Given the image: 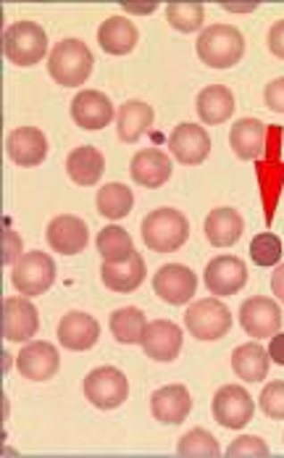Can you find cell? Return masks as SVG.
Masks as SVG:
<instances>
[{
    "label": "cell",
    "mask_w": 284,
    "mask_h": 458,
    "mask_svg": "<svg viewBox=\"0 0 284 458\" xmlns=\"http://www.w3.org/2000/svg\"><path fill=\"white\" fill-rule=\"evenodd\" d=\"M261 411L266 413L269 419H284V382H269L263 387V393L258 395Z\"/></svg>",
    "instance_id": "8d00e7d4"
},
{
    "label": "cell",
    "mask_w": 284,
    "mask_h": 458,
    "mask_svg": "<svg viewBox=\"0 0 284 458\" xmlns=\"http://www.w3.org/2000/svg\"><path fill=\"white\" fill-rule=\"evenodd\" d=\"M129 395V382L116 367H97L85 377V398L100 411L119 409Z\"/></svg>",
    "instance_id": "52a82bcc"
},
{
    "label": "cell",
    "mask_w": 284,
    "mask_h": 458,
    "mask_svg": "<svg viewBox=\"0 0 284 458\" xmlns=\"http://www.w3.org/2000/svg\"><path fill=\"white\" fill-rule=\"evenodd\" d=\"M203 232H205V237H208V242L213 248H230V245H235L237 240L242 237L245 222H242V216H239L237 208L224 206V208H213L205 216Z\"/></svg>",
    "instance_id": "cb8c5ba5"
},
{
    "label": "cell",
    "mask_w": 284,
    "mask_h": 458,
    "mask_svg": "<svg viewBox=\"0 0 284 458\" xmlns=\"http://www.w3.org/2000/svg\"><path fill=\"white\" fill-rule=\"evenodd\" d=\"M169 148L174 153V158L185 166L203 164L211 153V138L200 124H189L182 122L174 127V132L169 135Z\"/></svg>",
    "instance_id": "2e32d148"
},
{
    "label": "cell",
    "mask_w": 284,
    "mask_h": 458,
    "mask_svg": "<svg viewBox=\"0 0 284 458\" xmlns=\"http://www.w3.org/2000/svg\"><path fill=\"white\" fill-rule=\"evenodd\" d=\"M155 111L142 103V100H127L121 103L119 114H116V132L121 142H138L147 135V130L153 127Z\"/></svg>",
    "instance_id": "d4e9b609"
},
{
    "label": "cell",
    "mask_w": 284,
    "mask_h": 458,
    "mask_svg": "<svg viewBox=\"0 0 284 458\" xmlns=\"http://www.w3.org/2000/svg\"><path fill=\"white\" fill-rule=\"evenodd\" d=\"M239 324L245 335L258 337V340H266V337L271 340L282 329V309L271 298L253 295L239 306Z\"/></svg>",
    "instance_id": "9c48e42d"
},
{
    "label": "cell",
    "mask_w": 284,
    "mask_h": 458,
    "mask_svg": "<svg viewBox=\"0 0 284 458\" xmlns=\"http://www.w3.org/2000/svg\"><path fill=\"white\" fill-rule=\"evenodd\" d=\"M5 153L16 166H40L47 156V138L38 127H19L5 138Z\"/></svg>",
    "instance_id": "d6986e66"
},
{
    "label": "cell",
    "mask_w": 284,
    "mask_h": 458,
    "mask_svg": "<svg viewBox=\"0 0 284 458\" xmlns=\"http://www.w3.org/2000/svg\"><path fill=\"white\" fill-rule=\"evenodd\" d=\"M145 327H147V319L135 306H127V309H119V311L111 314V335L124 345L142 343Z\"/></svg>",
    "instance_id": "d6a6232c"
},
{
    "label": "cell",
    "mask_w": 284,
    "mask_h": 458,
    "mask_svg": "<svg viewBox=\"0 0 284 458\" xmlns=\"http://www.w3.org/2000/svg\"><path fill=\"white\" fill-rule=\"evenodd\" d=\"M263 100H266V106H269L274 114H284V77H280V80H274V82L266 85Z\"/></svg>",
    "instance_id": "ab89813d"
},
{
    "label": "cell",
    "mask_w": 284,
    "mask_h": 458,
    "mask_svg": "<svg viewBox=\"0 0 284 458\" xmlns=\"http://www.w3.org/2000/svg\"><path fill=\"white\" fill-rule=\"evenodd\" d=\"M47 245L55 250V253H63V256H77L88 248L90 242V229L88 225L79 219V216H71V214H61L55 216L46 232Z\"/></svg>",
    "instance_id": "5bb4252c"
},
{
    "label": "cell",
    "mask_w": 284,
    "mask_h": 458,
    "mask_svg": "<svg viewBox=\"0 0 284 458\" xmlns=\"http://www.w3.org/2000/svg\"><path fill=\"white\" fill-rule=\"evenodd\" d=\"M3 53L13 66H35L47 53L46 30L35 21H13L3 32Z\"/></svg>",
    "instance_id": "5b68a950"
},
{
    "label": "cell",
    "mask_w": 284,
    "mask_h": 458,
    "mask_svg": "<svg viewBox=\"0 0 284 458\" xmlns=\"http://www.w3.org/2000/svg\"><path fill=\"white\" fill-rule=\"evenodd\" d=\"M166 19L177 32L188 35V32L200 30V24L205 19V8L200 3H169L166 5Z\"/></svg>",
    "instance_id": "836d02e7"
},
{
    "label": "cell",
    "mask_w": 284,
    "mask_h": 458,
    "mask_svg": "<svg viewBox=\"0 0 284 458\" xmlns=\"http://www.w3.org/2000/svg\"><path fill=\"white\" fill-rule=\"evenodd\" d=\"M19 259H21V240L13 229H5L3 232V264L11 267Z\"/></svg>",
    "instance_id": "f35d334b"
},
{
    "label": "cell",
    "mask_w": 284,
    "mask_h": 458,
    "mask_svg": "<svg viewBox=\"0 0 284 458\" xmlns=\"http://www.w3.org/2000/svg\"><path fill=\"white\" fill-rule=\"evenodd\" d=\"M40 329V314L27 301V295H13L3 301V337L11 343H27Z\"/></svg>",
    "instance_id": "7c38bea8"
},
{
    "label": "cell",
    "mask_w": 284,
    "mask_h": 458,
    "mask_svg": "<svg viewBox=\"0 0 284 458\" xmlns=\"http://www.w3.org/2000/svg\"><path fill=\"white\" fill-rule=\"evenodd\" d=\"M153 290L158 293L161 301H166L171 306H182V303L192 301V295L197 290V276L185 264H166L153 276Z\"/></svg>",
    "instance_id": "4fadbf2b"
},
{
    "label": "cell",
    "mask_w": 284,
    "mask_h": 458,
    "mask_svg": "<svg viewBox=\"0 0 284 458\" xmlns=\"http://www.w3.org/2000/svg\"><path fill=\"white\" fill-rule=\"evenodd\" d=\"M282 127H266V142H263V161H258V187H261V200L266 208V225H271L280 195L284 184V161H282Z\"/></svg>",
    "instance_id": "7a4b0ae2"
},
{
    "label": "cell",
    "mask_w": 284,
    "mask_h": 458,
    "mask_svg": "<svg viewBox=\"0 0 284 458\" xmlns=\"http://www.w3.org/2000/svg\"><path fill=\"white\" fill-rule=\"evenodd\" d=\"M185 327L195 340H219L232 327V311L219 298H203L192 303L185 314Z\"/></svg>",
    "instance_id": "8992f818"
},
{
    "label": "cell",
    "mask_w": 284,
    "mask_h": 458,
    "mask_svg": "<svg viewBox=\"0 0 284 458\" xmlns=\"http://www.w3.org/2000/svg\"><path fill=\"white\" fill-rule=\"evenodd\" d=\"M203 282L213 295H235L247 282V267L237 256H216L208 261Z\"/></svg>",
    "instance_id": "e0dca14e"
},
{
    "label": "cell",
    "mask_w": 284,
    "mask_h": 458,
    "mask_svg": "<svg viewBox=\"0 0 284 458\" xmlns=\"http://www.w3.org/2000/svg\"><path fill=\"white\" fill-rule=\"evenodd\" d=\"M177 454L180 456H200V458H213L221 454L216 437L208 429H189L188 435L177 443Z\"/></svg>",
    "instance_id": "e575fe53"
},
{
    "label": "cell",
    "mask_w": 284,
    "mask_h": 458,
    "mask_svg": "<svg viewBox=\"0 0 284 458\" xmlns=\"http://www.w3.org/2000/svg\"><path fill=\"white\" fill-rule=\"evenodd\" d=\"M140 32L127 16H111L97 30V46L111 55H127L138 47Z\"/></svg>",
    "instance_id": "603a6c76"
},
{
    "label": "cell",
    "mask_w": 284,
    "mask_h": 458,
    "mask_svg": "<svg viewBox=\"0 0 284 458\" xmlns=\"http://www.w3.org/2000/svg\"><path fill=\"white\" fill-rule=\"evenodd\" d=\"M269 50L277 55V58H284V19H280L271 30H269Z\"/></svg>",
    "instance_id": "60d3db41"
},
{
    "label": "cell",
    "mask_w": 284,
    "mask_h": 458,
    "mask_svg": "<svg viewBox=\"0 0 284 458\" xmlns=\"http://www.w3.org/2000/svg\"><path fill=\"white\" fill-rule=\"evenodd\" d=\"M100 337V324L82 311L66 314L58 324V343L69 351H90Z\"/></svg>",
    "instance_id": "7402d4cb"
},
{
    "label": "cell",
    "mask_w": 284,
    "mask_h": 458,
    "mask_svg": "<svg viewBox=\"0 0 284 458\" xmlns=\"http://www.w3.org/2000/svg\"><path fill=\"white\" fill-rule=\"evenodd\" d=\"M150 411L153 419L161 424H182L192 411V398L185 385H166L153 393L150 398Z\"/></svg>",
    "instance_id": "ffe728a7"
},
{
    "label": "cell",
    "mask_w": 284,
    "mask_h": 458,
    "mask_svg": "<svg viewBox=\"0 0 284 458\" xmlns=\"http://www.w3.org/2000/svg\"><path fill=\"white\" fill-rule=\"evenodd\" d=\"M189 237V222L177 208H155L142 222V240L155 253H174Z\"/></svg>",
    "instance_id": "277c9868"
},
{
    "label": "cell",
    "mask_w": 284,
    "mask_h": 458,
    "mask_svg": "<svg viewBox=\"0 0 284 458\" xmlns=\"http://www.w3.org/2000/svg\"><path fill=\"white\" fill-rule=\"evenodd\" d=\"M203 124H224L235 114V95L224 85H208L195 100Z\"/></svg>",
    "instance_id": "484cf974"
},
{
    "label": "cell",
    "mask_w": 284,
    "mask_h": 458,
    "mask_svg": "<svg viewBox=\"0 0 284 458\" xmlns=\"http://www.w3.org/2000/svg\"><path fill=\"white\" fill-rule=\"evenodd\" d=\"M269 356H271L274 364L284 367V332H277V335L271 337V343H269Z\"/></svg>",
    "instance_id": "b9f144b4"
},
{
    "label": "cell",
    "mask_w": 284,
    "mask_h": 458,
    "mask_svg": "<svg viewBox=\"0 0 284 458\" xmlns=\"http://www.w3.org/2000/svg\"><path fill=\"white\" fill-rule=\"evenodd\" d=\"M145 272H147L145 269V259H142L140 253H135L124 264H108V261H103L100 279L113 293H135L142 282H145Z\"/></svg>",
    "instance_id": "83f0119b"
},
{
    "label": "cell",
    "mask_w": 284,
    "mask_h": 458,
    "mask_svg": "<svg viewBox=\"0 0 284 458\" xmlns=\"http://www.w3.org/2000/svg\"><path fill=\"white\" fill-rule=\"evenodd\" d=\"M197 58L211 69H232L245 55V38L232 24L205 27L197 38Z\"/></svg>",
    "instance_id": "3957f363"
},
{
    "label": "cell",
    "mask_w": 284,
    "mask_h": 458,
    "mask_svg": "<svg viewBox=\"0 0 284 458\" xmlns=\"http://www.w3.org/2000/svg\"><path fill=\"white\" fill-rule=\"evenodd\" d=\"M263 142H266V127L258 119H239L237 124H232L230 145L237 158L258 161L263 156Z\"/></svg>",
    "instance_id": "f1b7e54d"
},
{
    "label": "cell",
    "mask_w": 284,
    "mask_h": 458,
    "mask_svg": "<svg viewBox=\"0 0 284 458\" xmlns=\"http://www.w3.org/2000/svg\"><path fill=\"white\" fill-rule=\"evenodd\" d=\"M171 158L158 150V148H145L140 153H135L132 164H129V174L140 187H161L169 182L171 177Z\"/></svg>",
    "instance_id": "44dd1931"
},
{
    "label": "cell",
    "mask_w": 284,
    "mask_h": 458,
    "mask_svg": "<svg viewBox=\"0 0 284 458\" xmlns=\"http://www.w3.org/2000/svg\"><path fill=\"white\" fill-rule=\"evenodd\" d=\"M11 282L27 298L43 295L55 282V264L43 250H29L16 261V267L11 272Z\"/></svg>",
    "instance_id": "ba28073f"
},
{
    "label": "cell",
    "mask_w": 284,
    "mask_h": 458,
    "mask_svg": "<svg viewBox=\"0 0 284 458\" xmlns=\"http://www.w3.org/2000/svg\"><path fill=\"white\" fill-rule=\"evenodd\" d=\"M269 367H271L269 348H263L258 343H245L232 351V369L245 382H263V377L269 374Z\"/></svg>",
    "instance_id": "f546056e"
},
{
    "label": "cell",
    "mask_w": 284,
    "mask_h": 458,
    "mask_svg": "<svg viewBox=\"0 0 284 458\" xmlns=\"http://www.w3.org/2000/svg\"><path fill=\"white\" fill-rule=\"evenodd\" d=\"M213 419L227 429H242L255 411L253 398L239 385H224L213 395Z\"/></svg>",
    "instance_id": "30bf717a"
},
{
    "label": "cell",
    "mask_w": 284,
    "mask_h": 458,
    "mask_svg": "<svg viewBox=\"0 0 284 458\" xmlns=\"http://www.w3.org/2000/svg\"><path fill=\"white\" fill-rule=\"evenodd\" d=\"M182 329L169 319H155L145 327V335H142V351L145 356H150L153 361H161V364H169L180 356L182 351Z\"/></svg>",
    "instance_id": "8fae6325"
},
{
    "label": "cell",
    "mask_w": 284,
    "mask_h": 458,
    "mask_svg": "<svg viewBox=\"0 0 284 458\" xmlns=\"http://www.w3.org/2000/svg\"><path fill=\"white\" fill-rule=\"evenodd\" d=\"M116 108L108 100V95L100 90H82L71 100V119L74 124H79L82 130H103L113 122Z\"/></svg>",
    "instance_id": "9a60e30c"
},
{
    "label": "cell",
    "mask_w": 284,
    "mask_h": 458,
    "mask_svg": "<svg viewBox=\"0 0 284 458\" xmlns=\"http://www.w3.org/2000/svg\"><path fill=\"white\" fill-rule=\"evenodd\" d=\"M97 253L103 256V261L108 264H124L135 256V242H132V234L127 229L116 227V225H108L97 232Z\"/></svg>",
    "instance_id": "4dcf8cb0"
},
{
    "label": "cell",
    "mask_w": 284,
    "mask_h": 458,
    "mask_svg": "<svg viewBox=\"0 0 284 458\" xmlns=\"http://www.w3.org/2000/svg\"><path fill=\"white\" fill-rule=\"evenodd\" d=\"M47 74L61 88H79L93 74V50L77 38L55 43L47 55Z\"/></svg>",
    "instance_id": "6da1fadb"
},
{
    "label": "cell",
    "mask_w": 284,
    "mask_h": 458,
    "mask_svg": "<svg viewBox=\"0 0 284 458\" xmlns=\"http://www.w3.org/2000/svg\"><path fill=\"white\" fill-rule=\"evenodd\" d=\"M58 367H61V356L46 340H35V343L24 345L16 356L19 374L32 382H46L50 377H55Z\"/></svg>",
    "instance_id": "ac0fdd59"
},
{
    "label": "cell",
    "mask_w": 284,
    "mask_h": 458,
    "mask_svg": "<svg viewBox=\"0 0 284 458\" xmlns=\"http://www.w3.org/2000/svg\"><path fill=\"white\" fill-rule=\"evenodd\" d=\"M227 456L230 458H239V456H250V458H263L269 456V445L261 440V437H255V435H242V437H237L230 443V448H227Z\"/></svg>",
    "instance_id": "74e56055"
},
{
    "label": "cell",
    "mask_w": 284,
    "mask_h": 458,
    "mask_svg": "<svg viewBox=\"0 0 284 458\" xmlns=\"http://www.w3.org/2000/svg\"><path fill=\"white\" fill-rule=\"evenodd\" d=\"M132 206H135V195L127 184L111 182L97 190V211L105 219L119 222V219L132 214Z\"/></svg>",
    "instance_id": "1f68e13d"
},
{
    "label": "cell",
    "mask_w": 284,
    "mask_h": 458,
    "mask_svg": "<svg viewBox=\"0 0 284 458\" xmlns=\"http://www.w3.org/2000/svg\"><path fill=\"white\" fill-rule=\"evenodd\" d=\"M250 259L258 267H277L282 261V240L274 232L255 234L250 242Z\"/></svg>",
    "instance_id": "d590c367"
},
{
    "label": "cell",
    "mask_w": 284,
    "mask_h": 458,
    "mask_svg": "<svg viewBox=\"0 0 284 458\" xmlns=\"http://www.w3.org/2000/svg\"><path fill=\"white\" fill-rule=\"evenodd\" d=\"M271 293L284 303V264L277 267V272L271 275Z\"/></svg>",
    "instance_id": "7bdbcfd3"
},
{
    "label": "cell",
    "mask_w": 284,
    "mask_h": 458,
    "mask_svg": "<svg viewBox=\"0 0 284 458\" xmlns=\"http://www.w3.org/2000/svg\"><path fill=\"white\" fill-rule=\"evenodd\" d=\"M66 172H69V177H71L74 184L93 187L95 182H100V177L105 172V158L93 145L74 148L69 153V158H66Z\"/></svg>",
    "instance_id": "4316f807"
}]
</instances>
